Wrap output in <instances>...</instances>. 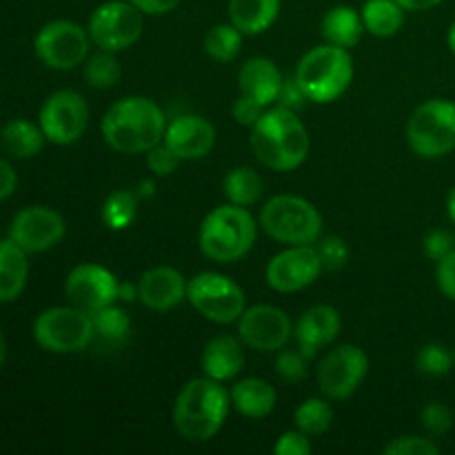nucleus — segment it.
<instances>
[{"label":"nucleus","mask_w":455,"mask_h":455,"mask_svg":"<svg viewBox=\"0 0 455 455\" xmlns=\"http://www.w3.org/2000/svg\"><path fill=\"white\" fill-rule=\"evenodd\" d=\"M107 145L124 156L147 154L160 145L167 132L163 107L147 96H127L116 100L100 120Z\"/></svg>","instance_id":"nucleus-1"},{"label":"nucleus","mask_w":455,"mask_h":455,"mask_svg":"<svg viewBox=\"0 0 455 455\" xmlns=\"http://www.w3.org/2000/svg\"><path fill=\"white\" fill-rule=\"evenodd\" d=\"M251 151L267 169L293 172L307 160L311 149L309 132L296 111L275 107L265 111L251 127Z\"/></svg>","instance_id":"nucleus-2"},{"label":"nucleus","mask_w":455,"mask_h":455,"mask_svg":"<svg viewBox=\"0 0 455 455\" xmlns=\"http://www.w3.org/2000/svg\"><path fill=\"white\" fill-rule=\"evenodd\" d=\"M231 409V394L225 382L194 378L173 403V427L189 443H209L225 427Z\"/></svg>","instance_id":"nucleus-3"},{"label":"nucleus","mask_w":455,"mask_h":455,"mask_svg":"<svg viewBox=\"0 0 455 455\" xmlns=\"http://www.w3.org/2000/svg\"><path fill=\"white\" fill-rule=\"evenodd\" d=\"M258 238V225L247 207L222 204L204 216L198 231V247L204 258L231 265L247 256Z\"/></svg>","instance_id":"nucleus-4"},{"label":"nucleus","mask_w":455,"mask_h":455,"mask_svg":"<svg viewBox=\"0 0 455 455\" xmlns=\"http://www.w3.org/2000/svg\"><path fill=\"white\" fill-rule=\"evenodd\" d=\"M293 76L307 100L329 105L354 83V58L349 49L324 43L323 47H314L300 58Z\"/></svg>","instance_id":"nucleus-5"},{"label":"nucleus","mask_w":455,"mask_h":455,"mask_svg":"<svg viewBox=\"0 0 455 455\" xmlns=\"http://www.w3.org/2000/svg\"><path fill=\"white\" fill-rule=\"evenodd\" d=\"M260 229L275 243L315 244L323 235V216L307 198L293 194L274 196L260 209Z\"/></svg>","instance_id":"nucleus-6"},{"label":"nucleus","mask_w":455,"mask_h":455,"mask_svg":"<svg viewBox=\"0 0 455 455\" xmlns=\"http://www.w3.org/2000/svg\"><path fill=\"white\" fill-rule=\"evenodd\" d=\"M407 142L420 158H444L455 149V102L431 98L413 109L407 120Z\"/></svg>","instance_id":"nucleus-7"},{"label":"nucleus","mask_w":455,"mask_h":455,"mask_svg":"<svg viewBox=\"0 0 455 455\" xmlns=\"http://www.w3.org/2000/svg\"><path fill=\"white\" fill-rule=\"evenodd\" d=\"M34 338L49 354H80L96 338L92 314L74 305L44 309L34 323Z\"/></svg>","instance_id":"nucleus-8"},{"label":"nucleus","mask_w":455,"mask_h":455,"mask_svg":"<svg viewBox=\"0 0 455 455\" xmlns=\"http://www.w3.org/2000/svg\"><path fill=\"white\" fill-rule=\"evenodd\" d=\"M187 302L203 318L216 324L238 323L243 311L247 309V298H244L240 284L227 275L213 274V271H203L189 280Z\"/></svg>","instance_id":"nucleus-9"},{"label":"nucleus","mask_w":455,"mask_h":455,"mask_svg":"<svg viewBox=\"0 0 455 455\" xmlns=\"http://www.w3.org/2000/svg\"><path fill=\"white\" fill-rule=\"evenodd\" d=\"M87 31L92 44L102 52H124L142 38L145 13L129 0H109L93 9Z\"/></svg>","instance_id":"nucleus-10"},{"label":"nucleus","mask_w":455,"mask_h":455,"mask_svg":"<svg viewBox=\"0 0 455 455\" xmlns=\"http://www.w3.org/2000/svg\"><path fill=\"white\" fill-rule=\"evenodd\" d=\"M92 38L74 20H52L36 34L34 52L43 65L56 71H71L89 58Z\"/></svg>","instance_id":"nucleus-11"},{"label":"nucleus","mask_w":455,"mask_h":455,"mask_svg":"<svg viewBox=\"0 0 455 455\" xmlns=\"http://www.w3.org/2000/svg\"><path fill=\"white\" fill-rule=\"evenodd\" d=\"M38 124L44 138L53 145H74L89 127L87 100L74 89L53 92L40 107Z\"/></svg>","instance_id":"nucleus-12"},{"label":"nucleus","mask_w":455,"mask_h":455,"mask_svg":"<svg viewBox=\"0 0 455 455\" xmlns=\"http://www.w3.org/2000/svg\"><path fill=\"white\" fill-rule=\"evenodd\" d=\"M369 373L367 351L355 345L331 349L318 364V387L327 400H347L360 389Z\"/></svg>","instance_id":"nucleus-13"},{"label":"nucleus","mask_w":455,"mask_h":455,"mask_svg":"<svg viewBox=\"0 0 455 455\" xmlns=\"http://www.w3.org/2000/svg\"><path fill=\"white\" fill-rule=\"evenodd\" d=\"M293 336V323L275 305H253L238 318V338L244 347L262 354H274L287 347Z\"/></svg>","instance_id":"nucleus-14"},{"label":"nucleus","mask_w":455,"mask_h":455,"mask_svg":"<svg viewBox=\"0 0 455 455\" xmlns=\"http://www.w3.org/2000/svg\"><path fill=\"white\" fill-rule=\"evenodd\" d=\"M323 271L315 244H291L271 258L265 275L274 291L296 293L314 284Z\"/></svg>","instance_id":"nucleus-15"},{"label":"nucleus","mask_w":455,"mask_h":455,"mask_svg":"<svg viewBox=\"0 0 455 455\" xmlns=\"http://www.w3.org/2000/svg\"><path fill=\"white\" fill-rule=\"evenodd\" d=\"M118 278L96 262L74 267L65 280V296L69 305L96 314L118 302Z\"/></svg>","instance_id":"nucleus-16"},{"label":"nucleus","mask_w":455,"mask_h":455,"mask_svg":"<svg viewBox=\"0 0 455 455\" xmlns=\"http://www.w3.org/2000/svg\"><path fill=\"white\" fill-rule=\"evenodd\" d=\"M65 234V218L43 204H34V207H25L22 212H18L9 227V240H13L27 253L49 251L60 244Z\"/></svg>","instance_id":"nucleus-17"},{"label":"nucleus","mask_w":455,"mask_h":455,"mask_svg":"<svg viewBox=\"0 0 455 455\" xmlns=\"http://www.w3.org/2000/svg\"><path fill=\"white\" fill-rule=\"evenodd\" d=\"M163 142L180 160H200L216 147V127L203 116H178L167 123Z\"/></svg>","instance_id":"nucleus-18"},{"label":"nucleus","mask_w":455,"mask_h":455,"mask_svg":"<svg viewBox=\"0 0 455 455\" xmlns=\"http://www.w3.org/2000/svg\"><path fill=\"white\" fill-rule=\"evenodd\" d=\"M187 284L189 280L173 267H154L138 280V300L149 311L164 314L187 300Z\"/></svg>","instance_id":"nucleus-19"},{"label":"nucleus","mask_w":455,"mask_h":455,"mask_svg":"<svg viewBox=\"0 0 455 455\" xmlns=\"http://www.w3.org/2000/svg\"><path fill=\"white\" fill-rule=\"evenodd\" d=\"M342 320L336 307L331 305H314L298 318L293 324V338L298 342V349L314 360L320 349L331 345L340 336Z\"/></svg>","instance_id":"nucleus-20"},{"label":"nucleus","mask_w":455,"mask_h":455,"mask_svg":"<svg viewBox=\"0 0 455 455\" xmlns=\"http://www.w3.org/2000/svg\"><path fill=\"white\" fill-rule=\"evenodd\" d=\"M200 364H203V373L207 378H213V380L218 382L234 380L244 367L243 340L229 336V333L213 336L212 340L204 345Z\"/></svg>","instance_id":"nucleus-21"},{"label":"nucleus","mask_w":455,"mask_h":455,"mask_svg":"<svg viewBox=\"0 0 455 455\" xmlns=\"http://www.w3.org/2000/svg\"><path fill=\"white\" fill-rule=\"evenodd\" d=\"M283 83H284L283 74H280L278 65H275L271 58H265V56L249 58V60L240 67V74H238L240 93L256 98V100L262 102L265 107L274 105V102L278 100Z\"/></svg>","instance_id":"nucleus-22"},{"label":"nucleus","mask_w":455,"mask_h":455,"mask_svg":"<svg viewBox=\"0 0 455 455\" xmlns=\"http://www.w3.org/2000/svg\"><path fill=\"white\" fill-rule=\"evenodd\" d=\"M231 407L244 418L251 420H260L267 418L275 409L278 403V394L275 387L269 385L262 378H244L231 387Z\"/></svg>","instance_id":"nucleus-23"},{"label":"nucleus","mask_w":455,"mask_h":455,"mask_svg":"<svg viewBox=\"0 0 455 455\" xmlns=\"http://www.w3.org/2000/svg\"><path fill=\"white\" fill-rule=\"evenodd\" d=\"M280 16V0H229V22L244 36L271 29Z\"/></svg>","instance_id":"nucleus-24"},{"label":"nucleus","mask_w":455,"mask_h":455,"mask_svg":"<svg viewBox=\"0 0 455 455\" xmlns=\"http://www.w3.org/2000/svg\"><path fill=\"white\" fill-rule=\"evenodd\" d=\"M29 275V260L13 240H0V302H13Z\"/></svg>","instance_id":"nucleus-25"},{"label":"nucleus","mask_w":455,"mask_h":455,"mask_svg":"<svg viewBox=\"0 0 455 455\" xmlns=\"http://www.w3.org/2000/svg\"><path fill=\"white\" fill-rule=\"evenodd\" d=\"M364 34L363 13L347 4H336L323 18V38L327 44L354 49Z\"/></svg>","instance_id":"nucleus-26"},{"label":"nucleus","mask_w":455,"mask_h":455,"mask_svg":"<svg viewBox=\"0 0 455 455\" xmlns=\"http://www.w3.org/2000/svg\"><path fill=\"white\" fill-rule=\"evenodd\" d=\"M44 133L40 129V124L29 123V120L16 118L12 123H7L0 132V147H3L4 154H9L12 158L27 160L34 158L43 151L44 147Z\"/></svg>","instance_id":"nucleus-27"},{"label":"nucleus","mask_w":455,"mask_h":455,"mask_svg":"<svg viewBox=\"0 0 455 455\" xmlns=\"http://www.w3.org/2000/svg\"><path fill=\"white\" fill-rule=\"evenodd\" d=\"M364 31L376 38H391L404 25V9L395 0H367L363 7Z\"/></svg>","instance_id":"nucleus-28"},{"label":"nucleus","mask_w":455,"mask_h":455,"mask_svg":"<svg viewBox=\"0 0 455 455\" xmlns=\"http://www.w3.org/2000/svg\"><path fill=\"white\" fill-rule=\"evenodd\" d=\"M222 194L231 204L253 207L256 203H260L262 194H265V180L256 169L235 167L222 180Z\"/></svg>","instance_id":"nucleus-29"},{"label":"nucleus","mask_w":455,"mask_h":455,"mask_svg":"<svg viewBox=\"0 0 455 455\" xmlns=\"http://www.w3.org/2000/svg\"><path fill=\"white\" fill-rule=\"evenodd\" d=\"M138 213H140V196L136 194V189H118L105 200L100 216L109 229L123 231L133 225Z\"/></svg>","instance_id":"nucleus-30"},{"label":"nucleus","mask_w":455,"mask_h":455,"mask_svg":"<svg viewBox=\"0 0 455 455\" xmlns=\"http://www.w3.org/2000/svg\"><path fill=\"white\" fill-rule=\"evenodd\" d=\"M243 31L235 29L231 22H222V25L212 27V29L207 31L203 49L212 60L231 62L234 58H238L240 49H243Z\"/></svg>","instance_id":"nucleus-31"},{"label":"nucleus","mask_w":455,"mask_h":455,"mask_svg":"<svg viewBox=\"0 0 455 455\" xmlns=\"http://www.w3.org/2000/svg\"><path fill=\"white\" fill-rule=\"evenodd\" d=\"M293 422H296V429H300L302 434H307L309 438L311 435H323L331 429L333 409L331 404L324 403V400L309 398L296 409Z\"/></svg>","instance_id":"nucleus-32"},{"label":"nucleus","mask_w":455,"mask_h":455,"mask_svg":"<svg viewBox=\"0 0 455 455\" xmlns=\"http://www.w3.org/2000/svg\"><path fill=\"white\" fill-rule=\"evenodd\" d=\"M83 76L89 87L93 89H111L118 84L123 76V67L114 52H102L96 56H89L83 65Z\"/></svg>","instance_id":"nucleus-33"},{"label":"nucleus","mask_w":455,"mask_h":455,"mask_svg":"<svg viewBox=\"0 0 455 455\" xmlns=\"http://www.w3.org/2000/svg\"><path fill=\"white\" fill-rule=\"evenodd\" d=\"M92 320L93 329H96V338L111 342V345L124 342L132 333V318L118 305H109L105 309L96 311V314H92Z\"/></svg>","instance_id":"nucleus-34"},{"label":"nucleus","mask_w":455,"mask_h":455,"mask_svg":"<svg viewBox=\"0 0 455 455\" xmlns=\"http://www.w3.org/2000/svg\"><path fill=\"white\" fill-rule=\"evenodd\" d=\"M416 367L418 371L425 373V376H447V373L455 367V355L453 351H449V347L440 345V342H429V345H425L418 351Z\"/></svg>","instance_id":"nucleus-35"},{"label":"nucleus","mask_w":455,"mask_h":455,"mask_svg":"<svg viewBox=\"0 0 455 455\" xmlns=\"http://www.w3.org/2000/svg\"><path fill=\"white\" fill-rule=\"evenodd\" d=\"M309 363L311 360L300 349H284L283 347L280 351H275V373L280 380L289 382V385L305 380Z\"/></svg>","instance_id":"nucleus-36"},{"label":"nucleus","mask_w":455,"mask_h":455,"mask_svg":"<svg viewBox=\"0 0 455 455\" xmlns=\"http://www.w3.org/2000/svg\"><path fill=\"white\" fill-rule=\"evenodd\" d=\"M315 251H318L320 262H323V269L327 271L342 269L349 260V244L340 235H324V238L320 235Z\"/></svg>","instance_id":"nucleus-37"},{"label":"nucleus","mask_w":455,"mask_h":455,"mask_svg":"<svg viewBox=\"0 0 455 455\" xmlns=\"http://www.w3.org/2000/svg\"><path fill=\"white\" fill-rule=\"evenodd\" d=\"M385 455H438L440 447L431 438L422 435H403L395 438L382 449Z\"/></svg>","instance_id":"nucleus-38"},{"label":"nucleus","mask_w":455,"mask_h":455,"mask_svg":"<svg viewBox=\"0 0 455 455\" xmlns=\"http://www.w3.org/2000/svg\"><path fill=\"white\" fill-rule=\"evenodd\" d=\"M420 425L429 435H444L453 427V411L444 403H429L420 411Z\"/></svg>","instance_id":"nucleus-39"},{"label":"nucleus","mask_w":455,"mask_h":455,"mask_svg":"<svg viewBox=\"0 0 455 455\" xmlns=\"http://www.w3.org/2000/svg\"><path fill=\"white\" fill-rule=\"evenodd\" d=\"M180 163L182 160L178 158V156L164 145V142H160V145H156L154 149L147 151V167H149V172L154 173L156 178L172 176Z\"/></svg>","instance_id":"nucleus-40"},{"label":"nucleus","mask_w":455,"mask_h":455,"mask_svg":"<svg viewBox=\"0 0 455 455\" xmlns=\"http://www.w3.org/2000/svg\"><path fill=\"white\" fill-rule=\"evenodd\" d=\"M422 249L431 260H443L444 256L455 251V234L449 229H431L422 240Z\"/></svg>","instance_id":"nucleus-41"},{"label":"nucleus","mask_w":455,"mask_h":455,"mask_svg":"<svg viewBox=\"0 0 455 455\" xmlns=\"http://www.w3.org/2000/svg\"><path fill=\"white\" fill-rule=\"evenodd\" d=\"M311 451H314V447H311L309 435L302 434L300 429L284 431L283 435H278L274 444L275 455H309Z\"/></svg>","instance_id":"nucleus-42"},{"label":"nucleus","mask_w":455,"mask_h":455,"mask_svg":"<svg viewBox=\"0 0 455 455\" xmlns=\"http://www.w3.org/2000/svg\"><path fill=\"white\" fill-rule=\"evenodd\" d=\"M265 109H267V107L262 105V102H258L256 98L240 93L238 100L234 102V109H231V111H234V118H235V123L240 124V127L251 129L253 124L260 120V116L265 114Z\"/></svg>","instance_id":"nucleus-43"},{"label":"nucleus","mask_w":455,"mask_h":455,"mask_svg":"<svg viewBox=\"0 0 455 455\" xmlns=\"http://www.w3.org/2000/svg\"><path fill=\"white\" fill-rule=\"evenodd\" d=\"M435 284L443 291L444 298L455 302V251L438 260L435 267Z\"/></svg>","instance_id":"nucleus-44"},{"label":"nucleus","mask_w":455,"mask_h":455,"mask_svg":"<svg viewBox=\"0 0 455 455\" xmlns=\"http://www.w3.org/2000/svg\"><path fill=\"white\" fill-rule=\"evenodd\" d=\"M275 102H278V107L296 111V109H302L309 100H307L305 92H302L300 84H298L296 76H291V78H284L283 89H280V96Z\"/></svg>","instance_id":"nucleus-45"},{"label":"nucleus","mask_w":455,"mask_h":455,"mask_svg":"<svg viewBox=\"0 0 455 455\" xmlns=\"http://www.w3.org/2000/svg\"><path fill=\"white\" fill-rule=\"evenodd\" d=\"M129 3L140 9L145 16H164V13L173 12L182 0H129Z\"/></svg>","instance_id":"nucleus-46"},{"label":"nucleus","mask_w":455,"mask_h":455,"mask_svg":"<svg viewBox=\"0 0 455 455\" xmlns=\"http://www.w3.org/2000/svg\"><path fill=\"white\" fill-rule=\"evenodd\" d=\"M16 187H18L16 172H13V167L7 163V160H0V203L7 200L9 196L16 191Z\"/></svg>","instance_id":"nucleus-47"},{"label":"nucleus","mask_w":455,"mask_h":455,"mask_svg":"<svg viewBox=\"0 0 455 455\" xmlns=\"http://www.w3.org/2000/svg\"><path fill=\"white\" fill-rule=\"evenodd\" d=\"M404 12H429V9L438 7L443 0H395Z\"/></svg>","instance_id":"nucleus-48"},{"label":"nucleus","mask_w":455,"mask_h":455,"mask_svg":"<svg viewBox=\"0 0 455 455\" xmlns=\"http://www.w3.org/2000/svg\"><path fill=\"white\" fill-rule=\"evenodd\" d=\"M118 300L136 302L138 300V283H120L118 284Z\"/></svg>","instance_id":"nucleus-49"},{"label":"nucleus","mask_w":455,"mask_h":455,"mask_svg":"<svg viewBox=\"0 0 455 455\" xmlns=\"http://www.w3.org/2000/svg\"><path fill=\"white\" fill-rule=\"evenodd\" d=\"M136 194L140 196V200L154 198V196H156V182L149 180V178H145V180H140L136 185Z\"/></svg>","instance_id":"nucleus-50"},{"label":"nucleus","mask_w":455,"mask_h":455,"mask_svg":"<svg viewBox=\"0 0 455 455\" xmlns=\"http://www.w3.org/2000/svg\"><path fill=\"white\" fill-rule=\"evenodd\" d=\"M447 213H449V218H451V222H455V187L449 191V196H447Z\"/></svg>","instance_id":"nucleus-51"},{"label":"nucleus","mask_w":455,"mask_h":455,"mask_svg":"<svg viewBox=\"0 0 455 455\" xmlns=\"http://www.w3.org/2000/svg\"><path fill=\"white\" fill-rule=\"evenodd\" d=\"M4 360H7V340H4L3 331H0V367L4 364Z\"/></svg>","instance_id":"nucleus-52"},{"label":"nucleus","mask_w":455,"mask_h":455,"mask_svg":"<svg viewBox=\"0 0 455 455\" xmlns=\"http://www.w3.org/2000/svg\"><path fill=\"white\" fill-rule=\"evenodd\" d=\"M447 44L449 49H451V53L455 56V20L451 22V27H449V34H447Z\"/></svg>","instance_id":"nucleus-53"},{"label":"nucleus","mask_w":455,"mask_h":455,"mask_svg":"<svg viewBox=\"0 0 455 455\" xmlns=\"http://www.w3.org/2000/svg\"><path fill=\"white\" fill-rule=\"evenodd\" d=\"M453 355H455V349H453Z\"/></svg>","instance_id":"nucleus-54"}]
</instances>
